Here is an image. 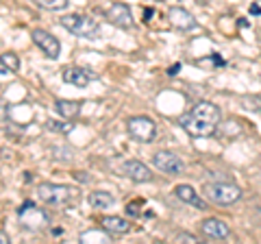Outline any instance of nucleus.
<instances>
[{"mask_svg":"<svg viewBox=\"0 0 261 244\" xmlns=\"http://www.w3.org/2000/svg\"><path fill=\"white\" fill-rule=\"evenodd\" d=\"M61 27L68 31V33L76 35V37H87V39H96L98 37V22L94 18H89V15H61Z\"/></svg>","mask_w":261,"mask_h":244,"instance_id":"obj_1","label":"nucleus"},{"mask_svg":"<svg viewBox=\"0 0 261 244\" xmlns=\"http://www.w3.org/2000/svg\"><path fill=\"white\" fill-rule=\"evenodd\" d=\"M205 194L211 203H216V205H233L235 201L242 199V190L235 183H228V181L209 183L205 188Z\"/></svg>","mask_w":261,"mask_h":244,"instance_id":"obj_2","label":"nucleus"},{"mask_svg":"<svg viewBox=\"0 0 261 244\" xmlns=\"http://www.w3.org/2000/svg\"><path fill=\"white\" fill-rule=\"evenodd\" d=\"M18 216H20V223L27 227V229H33V231H42V229H46V227L50 225V216H48L44 209L35 207L31 201L24 203V205L20 207Z\"/></svg>","mask_w":261,"mask_h":244,"instance_id":"obj_3","label":"nucleus"},{"mask_svg":"<svg viewBox=\"0 0 261 244\" xmlns=\"http://www.w3.org/2000/svg\"><path fill=\"white\" fill-rule=\"evenodd\" d=\"M126 131L135 142H152L157 127L148 116H135L126 122Z\"/></svg>","mask_w":261,"mask_h":244,"instance_id":"obj_4","label":"nucleus"},{"mask_svg":"<svg viewBox=\"0 0 261 244\" xmlns=\"http://www.w3.org/2000/svg\"><path fill=\"white\" fill-rule=\"evenodd\" d=\"M72 197V192L68 185H59V183H42L37 188V199L44 203H50V205H61V203H68Z\"/></svg>","mask_w":261,"mask_h":244,"instance_id":"obj_5","label":"nucleus"},{"mask_svg":"<svg viewBox=\"0 0 261 244\" xmlns=\"http://www.w3.org/2000/svg\"><path fill=\"white\" fill-rule=\"evenodd\" d=\"M33 42H35L39 48H42V53L48 57V59H59L61 55V44L59 39H57L55 35H50L48 31H42V29H35L31 33Z\"/></svg>","mask_w":261,"mask_h":244,"instance_id":"obj_6","label":"nucleus"},{"mask_svg":"<svg viewBox=\"0 0 261 244\" xmlns=\"http://www.w3.org/2000/svg\"><path fill=\"white\" fill-rule=\"evenodd\" d=\"M154 166H157L161 173H166V175H181L183 170H185V164H183V159L176 155V153H170V151H159V153H154Z\"/></svg>","mask_w":261,"mask_h":244,"instance_id":"obj_7","label":"nucleus"},{"mask_svg":"<svg viewBox=\"0 0 261 244\" xmlns=\"http://www.w3.org/2000/svg\"><path fill=\"white\" fill-rule=\"evenodd\" d=\"M181 125L187 133H190L192 137H209L216 133V125H211V122H205L200 120L198 116H194V113H185V116L181 118Z\"/></svg>","mask_w":261,"mask_h":244,"instance_id":"obj_8","label":"nucleus"},{"mask_svg":"<svg viewBox=\"0 0 261 244\" xmlns=\"http://www.w3.org/2000/svg\"><path fill=\"white\" fill-rule=\"evenodd\" d=\"M105 15H107V20L113 24V27H120V29H133L135 22H133V13H130V9L126 5L122 3H113L107 11H105Z\"/></svg>","mask_w":261,"mask_h":244,"instance_id":"obj_9","label":"nucleus"},{"mask_svg":"<svg viewBox=\"0 0 261 244\" xmlns=\"http://www.w3.org/2000/svg\"><path fill=\"white\" fill-rule=\"evenodd\" d=\"M168 22L172 24L176 31H183V33L198 27V20H196L187 9H183V7H172V9L168 11Z\"/></svg>","mask_w":261,"mask_h":244,"instance_id":"obj_10","label":"nucleus"},{"mask_svg":"<svg viewBox=\"0 0 261 244\" xmlns=\"http://www.w3.org/2000/svg\"><path fill=\"white\" fill-rule=\"evenodd\" d=\"M200 231L207 235L209 240H226L231 235V229L224 221H218V218H207V221L200 223Z\"/></svg>","mask_w":261,"mask_h":244,"instance_id":"obj_11","label":"nucleus"},{"mask_svg":"<svg viewBox=\"0 0 261 244\" xmlns=\"http://www.w3.org/2000/svg\"><path fill=\"white\" fill-rule=\"evenodd\" d=\"M61 79L65 81L68 85H74V87H87L89 81L96 79V72L87 70V68H65Z\"/></svg>","mask_w":261,"mask_h":244,"instance_id":"obj_12","label":"nucleus"},{"mask_svg":"<svg viewBox=\"0 0 261 244\" xmlns=\"http://www.w3.org/2000/svg\"><path fill=\"white\" fill-rule=\"evenodd\" d=\"M122 170H124V175L128 179H133V181L137 183H146V181H150L152 179V173L148 170V166H144L142 161H124L122 164Z\"/></svg>","mask_w":261,"mask_h":244,"instance_id":"obj_13","label":"nucleus"},{"mask_svg":"<svg viewBox=\"0 0 261 244\" xmlns=\"http://www.w3.org/2000/svg\"><path fill=\"white\" fill-rule=\"evenodd\" d=\"M174 194H176L178 201H183V203H187V205H192V207H196V209H207V203L198 197V192H196L192 185H187V183L176 185Z\"/></svg>","mask_w":261,"mask_h":244,"instance_id":"obj_14","label":"nucleus"},{"mask_svg":"<svg viewBox=\"0 0 261 244\" xmlns=\"http://www.w3.org/2000/svg\"><path fill=\"white\" fill-rule=\"evenodd\" d=\"M100 225H102L105 231L116 233V235H122V233L130 231V221H126V218H120V216H105L100 221Z\"/></svg>","mask_w":261,"mask_h":244,"instance_id":"obj_15","label":"nucleus"},{"mask_svg":"<svg viewBox=\"0 0 261 244\" xmlns=\"http://www.w3.org/2000/svg\"><path fill=\"white\" fill-rule=\"evenodd\" d=\"M192 113H194V116H198L200 120L211 122V125H216V127L220 122V109L216 107V105H211V103H198L192 109Z\"/></svg>","mask_w":261,"mask_h":244,"instance_id":"obj_16","label":"nucleus"},{"mask_svg":"<svg viewBox=\"0 0 261 244\" xmlns=\"http://www.w3.org/2000/svg\"><path fill=\"white\" fill-rule=\"evenodd\" d=\"M87 201H89V207H94V209H109V207H113V203H116L113 194H109V192H92Z\"/></svg>","mask_w":261,"mask_h":244,"instance_id":"obj_17","label":"nucleus"},{"mask_svg":"<svg viewBox=\"0 0 261 244\" xmlns=\"http://www.w3.org/2000/svg\"><path fill=\"white\" fill-rule=\"evenodd\" d=\"M57 111L61 113V118L65 120H72L81 113V103L74 101H57Z\"/></svg>","mask_w":261,"mask_h":244,"instance_id":"obj_18","label":"nucleus"},{"mask_svg":"<svg viewBox=\"0 0 261 244\" xmlns=\"http://www.w3.org/2000/svg\"><path fill=\"white\" fill-rule=\"evenodd\" d=\"M46 127L50 129V131H57V133H63V135H68L72 129H74V122H70V120H46Z\"/></svg>","mask_w":261,"mask_h":244,"instance_id":"obj_19","label":"nucleus"},{"mask_svg":"<svg viewBox=\"0 0 261 244\" xmlns=\"http://www.w3.org/2000/svg\"><path fill=\"white\" fill-rule=\"evenodd\" d=\"M0 66L7 68V70H11V72H18L20 70L18 55H15V53H3V55H0Z\"/></svg>","mask_w":261,"mask_h":244,"instance_id":"obj_20","label":"nucleus"},{"mask_svg":"<svg viewBox=\"0 0 261 244\" xmlns=\"http://www.w3.org/2000/svg\"><path fill=\"white\" fill-rule=\"evenodd\" d=\"M81 242H111L109 231H85L81 233Z\"/></svg>","mask_w":261,"mask_h":244,"instance_id":"obj_21","label":"nucleus"},{"mask_svg":"<svg viewBox=\"0 0 261 244\" xmlns=\"http://www.w3.org/2000/svg\"><path fill=\"white\" fill-rule=\"evenodd\" d=\"M35 3L42 7V9H48V11H63L65 7L70 5L68 0H35Z\"/></svg>","mask_w":261,"mask_h":244,"instance_id":"obj_22","label":"nucleus"},{"mask_svg":"<svg viewBox=\"0 0 261 244\" xmlns=\"http://www.w3.org/2000/svg\"><path fill=\"white\" fill-rule=\"evenodd\" d=\"M174 240L176 242H198V238L192 233H178V235H174Z\"/></svg>","mask_w":261,"mask_h":244,"instance_id":"obj_23","label":"nucleus"},{"mask_svg":"<svg viewBox=\"0 0 261 244\" xmlns=\"http://www.w3.org/2000/svg\"><path fill=\"white\" fill-rule=\"evenodd\" d=\"M126 214L128 216H140V203H128V205H126Z\"/></svg>","mask_w":261,"mask_h":244,"instance_id":"obj_24","label":"nucleus"},{"mask_svg":"<svg viewBox=\"0 0 261 244\" xmlns=\"http://www.w3.org/2000/svg\"><path fill=\"white\" fill-rule=\"evenodd\" d=\"M250 15H261V3L250 5Z\"/></svg>","mask_w":261,"mask_h":244,"instance_id":"obj_25","label":"nucleus"},{"mask_svg":"<svg viewBox=\"0 0 261 244\" xmlns=\"http://www.w3.org/2000/svg\"><path fill=\"white\" fill-rule=\"evenodd\" d=\"M9 242H11L9 235H7L5 231H0V244H9Z\"/></svg>","mask_w":261,"mask_h":244,"instance_id":"obj_26","label":"nucleus"},{"mask_svg":"<svg viewBox=\"0 0 261 244\" xmlns=\"http://www.w3.org/2000/svg\"><path fill=\"white\" fill-rule=\"evenodd\" d=\"M178 68H181V66H178V63H176V66H172V68H170V75H176Z\"/></svg>","mask_w":261,"mask_h":244,"instance_id":"obj_27","label":"nucleus"},{"mask_svg":"<svg viewBox=\"0 0 261 244\" xmlns=\"http://www.w3.org/2000/svg\"><path fill=\"white\" fill-rule=\"evenodd\" d=\"M259 3H261V0H259Z\"/></svg>","mask_w":261,"mask_h":244,"instance_id":"obj_28","label":"nucleus"}]
</instances>
